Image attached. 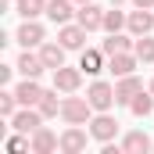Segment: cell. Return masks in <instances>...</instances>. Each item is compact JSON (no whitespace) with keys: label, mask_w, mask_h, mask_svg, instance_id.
I'll list each match as a JSON object with an SVG mask.
<instances>
[{"label":"cell","mask_w":154,"mask_h":154,"mask_svg":"<svg viewBox=\"0 0 154 154\" xmlns=\"http://www.w3.org/2000/svg\"><path fill=\"white\" fill-rule=\"evenodd\" d=\"M90 111H93V104L82 100V97H68V100L61 104V118H65L68 125H82V122H90Z\"/></svg>","instance_id":"cell-1"},{"label":"cell","mask_w":154,"mask_h":154,"mask_svg":"<svg viewBox=\"0 0 154 154\" xmlns=\"http://www.w3.org/2000/svg\"><path fill=\"white\" fill-rule=\"evenodd\" d=\"M90 136H93V140H100V143L115 140V136H118V122L108 115V111H100L97 118H90Z\"/></svg>","instance_id":"cell-2"},{"label":"cell","mask_w":154,"mask_h":154,"mask_svg":"<svg viewBox=\"0 0 154 154\" xmlns=\"http://www.w3.org/2000/svg\"><path fill=\"white\" fill-rule=\"evenodd\" d=\"M86 100L93 104V111H108L111 104H118L115 100V86H108V82H93L86 90Z\"/></svg>","instance_id":"cell-3"},{"label":"cell","mask_w":154,"mask_h":154,"mask_svg":"<svg viewBox=\"0 0 154 154\" xmlns=\"http://www.w3.org/2000/svg\"><path fill=\"white\" fill-rule=\"evenodd\" d=\"M75 22L86 29V32H97V29H104V11L90 0V4H79V11H75Z\"/></svg>","instance_id":"cell-4"},{"label":"cell","mask_w":154,"mask_h":154,"mask_svg":"<svg viewBox=\"0 0 154 154\" xmlns=\"http://www.w3.org/2000/svg\"><path fill=\"white\" fill-rule=\"evenodd\" d=\"M79 82H82V68H68V65L54 68V86H57L61 93H75Z\"/></svg>","instance_id":"cell-5"},{"label":"cell","mask_w":154,"mask_h":154,"mask_svg":"<svg viewBox=\"0 0 154 154\" xmlns=\"http://www.w3.org/2000/svg\"><path fill=\"white\" fill-rule=\"evenodd\" d=\"M57 147H61V136H54L43 125H39L36 133H32V140H29V151L32 154H50V151H57Z\"/></svg>","instance_id":"cell-6"},{"label":"cell","mask_w":154,"mask_h":154,"mask_svg":"<svg viewBox=\"0 0 154 154\" xmlns=\"http://www.w3.org/2000/svg\"><path fill=\"white\" fill-rule=\"evenodd\" d=\"M39 122H43L39 108H36V111H32V108H22V111H14V115H11V125H14L18 133H36Z\"/></svg>","instance_id":"cell-7"},{"label":"cell","mask_w":154,"mask_h":154,"mask_svg":"<svg viewBox=\"0 0 154 154\" xmlns=\"http://www.w3.org/2000/svg\"><path fill=\"white\" fill-rule=\"evenodd\" d=\"M140 90H143V82H140L136 75H118V82H115V100H118V104H129Z\"/></svg>","instance_id":"cell-8"},{"label":"cell","mask_w":154,"mask_h":154,"mask_svg":"<svg viewBox=\"0 0 154 154\" xmlns=\"http://www.w3.org/2000/svg\"><path fill=\"white\" fill-rule=\"evenodd\" d=\"M18 43H22L25 50L43 43V25H39L36 18H25V22H22V29H18Z\"/></svg>","instance_id":"cell-9"},{"label":"cell","mask_w":154,"mask_h":154,"mask_svg":"<svg viewBox=\"0 0 154 154\" xmlns=\"http://www.w3.org/2000/svg\"><path fill=\"white\" fill-rule=\"evenodd\" d=\"M154 29V14H151V7H136L133 14H129V32L133 36H147Z\"/></svg>","instance_id":"cell-10"},{"label":"cell","mask_w":154,"mask_h":154,"mask_svg":"<svg viewBox=\"0 0 154 154\" xmlns=\"http://www.w3.org/2000/svg\"><path fill=\"white\" fill-rule=\"evenodd\" d=\"M65 43H39V57H43V65L54 72V68H61L65 65Z\"/></svg>","instance_id":"cell-11"},{"label":"cell","mask_w":154,"mask_h":154,"mask_svg":"<svg viewBox=\"0 0 154 154\" xmlns=\"http://www.w3.org/2000/svg\"><path fill=\"white\" fill-rule=\"evenodd\" d=\"M14 68H18L25 79H39L47 65H43V57H39V54H29V50H25V54L18 57V65H14Z\"/></svg>","instance_id":"cell-12"},{"label":"cell","mask_w":154,"mask_h":154,"mask_svg":"<svg viewBox=\"0 0 154 154\" xmlns=\"http://www.w3.org/2000/svg\"><path fill=\"white\" fill-rule=\"evenodd\" d=\"M61 151H65V154L86 151V133H82L79 125H72V129H65V133H61Z\"/></svg>","instance_id":"cell-13"},{"label":"cell","mask_w":154,"mask_h":154,"mask_svg":"<svg viewBox=\"0 0 154 154\" xmlns=\"http://www.w3.org/2000/svg\"><path fill=\"white\" fill-rule=\"evenodd\" d=\"M14 93H18V104H22V108H36V104H39V97H43V90H39V82H36V79H25V82H22Z\"/></svg>","instance_id":"cell-14"},{"label":"cell","mask_w":154,"mask_h":154,"mask_svg":"<svg viewBox=\"0 0 154 154\" xmlns=\"http://www.w3.org/2000/svg\"><path fill=\"white\" fill-rule=\"evenodd\" d=\"M72 14H75V11H72V0H47V18H50V22L68 25Z\"/></svg>","instance_id":"cell-15"},{"label":"cell","mask_w":154,"mask_h":154,"mask_svg":"<svg viewBox=\"0 0 154 154\" xmlns=\"http://www.w3.org/2000/svg\"><path fill=\"white\" fill-rule=\"evenodd\" d=\"M57 39H61V43H65V47H68V50H79V47H82V43H86V29H82V25H61V32H57Z\"/></svg>","instance_id":"cell-16"},{"label":"cell","mask_w":154,"mask_h":154,"mask_svg":"<svg viewBox=\"0 0 154 154\" xmlns=\"http://www.w3.org/2000/svg\"><path fill=\"white\" fill-rule=\"evenodd\" d=\"M122 151H125V154H143V151H154V143H151L147 133L136 129V133H129V136L122 140Z\"/></svg>","instance_id":"cell-17"},{"label":"cell","mask_w":154,"mask_h":154,"mask_svg":"<svg viewBox=\"0 0 154 154\" xmlns=\"http://www.w3.org/2000/svg\"><path fill=\"white\" fill-rule=\"evenodd\" d=\"M136 61H140V57L125 50V54H111V61H108V68H111L115 75H133V68H136Z\"/></svg>","instance_id":"cell-18"},{"label":"cell","mask_w":154,"mask_h":154,"mask_svg":"<svg viewBox=\"0 0 154 154\" xmlns=\"http://www.w3.org/2000/svg\"><path fill=\"white\" fill-rule=\"evenodd\" d=\"M61 104H65V100H57V86H54V90H43V97H39V115L43 118H54L57 115V111H61Z\"/></svg>","instance_id":"cell-19"},{"label":"cell","mask_w":154,"mask_h":154,"mask_svg":"<svg viewBox=\"0 0 154 154\" xmlns=\"http://www.w3.org/2000/svg\"><path fill=\"white\" fill-rule=\"evenodd\" d=\"M129 111H133V115H140V118H147V115L154 111V93H143V90H140V93L129 100Z\"/></svg>","instance_id":"cell-20"},{"label":"cell","mask_w":154,"mask_h":154,"mask_svg":"<svg viewBox=\"0 0 154 154\" xmlns=\"http://www.w3.org/2000/svg\"><path fill=\"white\" fill-rule=\"evenodd\" d=\"M136 43L129 36H122V32H111V39H104V54L111 57V54H125V50H133Z\"/></svg>","instance_id":"cell-21"},{"label":"cell","mask_w":154,"mask_h":154,"mask_svg":"<svg viewBox=\"0 0 154 154\" xmlns=\"http://www.w3.org/2000/svg\"><path fill=\"white\" fill-rule=\"evenodd\" d=\"M79 68H82L86 75H97V72L104 68V54H100V50H86V54L79 57Z\"/></svg>","instance_id":"cell-22"},{"label":"cell","mask_w":154,"mask_h":154,"mask_svg":"<svg viewBox=\"0 0 154 154\" xmlns=\"http://www.w3.org/2000/svg\"><path fill=\"white\" fill-rule=\"evenodd\" d=\"M133 54L147 65V61H154V36H140L136 39V47H133Z\"/></svg>","instance_id":"cell-23"},{"label":"cell","mask_w":154,"mask_h":154,"mask_svg":"<svg viewBox=\"0 0 154 154\" xmlns=\"http://www.w3.org/2000/svg\"><path fill=\"white\" fill-rule=\"evenodd\" d=\"M47 11V0H18V14L22 18H36Z\"/></svg>","instance_id":"cell-24"},{"label":"cell","mask_w":154,"mask_h":154,"mask_svg":"<svg viewBox=\"0 0 154 154\" xmlns=\"http://www.w3.org/2000/svg\"><path fill=\"white\" fill-rule=\"evenodd\" d=\"M122 25H129V18L122 11H104V29L108 32H122Z\"/></svg>","instance_id":"cell-25"},{"label":"cell","mask_w":154,"mask_h":154,"mask_svg":"<svg viewBox=\"0 0 154 154\" xmlns=\"http://www.w3.org/2000/svg\"><path fill=\"white\" fill-rule=\"evenodd\" d=\"M14 104H18V93H14V90H4V93H0V115L7 118V122L14 115Z\"/></svg>","instance_id":"cell-26"},{"label":"cell","mask_w":154,"mask_h":154,"mask_svg":"<svg viewBox=\"0 0 154 154\" xmlns=\"http://www.w3.org/2000/svg\"><path fill=\"white\" fill-rule=\"evenodd\" d=\"M25 147H29V140H22V136H11V140H7V151H11V154L25 151Z\"/></svg>","instance_id":"cell-27"},{"label":"cell","mask_w":154,"mask_h":154,"mask_svg":"<svg viewBox=\"0 0 154 154\" xmlns=\"http://www.w3.org/2000/svg\"><path fill=\"white\" fill-rule=\"evenodd\" d=\"M136 7H154V0H133Z\"/></svg>","instance_id":"cell-28"},{"label":"cell","mask_w":154,"mask_h":154,"mask_svg":"<svg viewBox=\"0 0 154 154\" xmlns=\"http://www.w3.org/2000/svg\"><path fill=\"white\" fill-rule=\"evenodd\" d=\"M75 4H90V0H75Z\"/></svg>","instance_id":"cell-29"},{"label":"cell","mask_w":154,"mask_h":154,"mask_svg":"<svg viewBox=\"0 0 154 154\" xmlns=\"http://www.w3.org/2000/svg\"><path fill=\"white\" fill-rule=\"evenodd\" d=\"M111 4H122V0H111Z\"/></svg>","instance_id":"cell-30"},{"label":"cell","mask_w":154,"mask_h":154,"mask_svg":"<svg viewBox=\"0 0 154 154\" xmlns=\"http://www.w3.org/2000/svg\"><path fill=\"white\" fill-rule=\"evenodd\" d=\"M151 93H154V82H151Z\"/></svg>","instance_id":"cell-31"}]
</instances>
